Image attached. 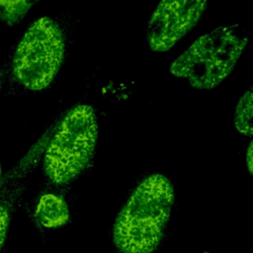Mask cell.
<instances>
[{
    "instance_id": "obj_1",
    "label": "cell",
    "mask_w": 253,
    "mask_h": 253,
    "mask_svg": "<svg viewBox=\"0 0 253 253\" xmlns=\"http://www.w3.org/2000/svg\"><path fill=\"white\" fill-rule=\"evenodd\" d=\"M171 182L161 174L142 180L121 210L113 229L123 253H152L160 244L174 204Z\"/></svg>"
},
{
    "instance_id": "obj_2",
    "label": "cell",
    "mask_w": 253,
    "mask_h": 253,
    "mask_svg": "<svg viewBox=\"0 0 253 253\" xmlns=\"http://www.w3.org/2000/svg\"><path fill=\"white\" fill-rule=\"evenodd\" d=\"M246 44L239 26L217 27L185 49L171 63L170 72L197 89H212L231 73Z\"/></svg>"
},
{
    "instance_id": "obj_3",
    "label": "cell",
    "mask_w": 253,
    "mask_h": 253,
    "mask_svg": "<svg viewBox=\"0 0 253 253\" xmlns=\"http://www.w3.org/2000/svg\"><path fill=\"white\" fill-rule=\"evenodd\" d=\"M98 138L94 109L79 105L60 123L44 155V170L55 184L67 183L88 166Z\"/></svg>"
},
{
    "instance_id": "obj_4",
    "label": "cell",
    "mask_w": 253,
    "mask_h": 253,
    "mask_svg": "<svg viewBox=\"0 0 253 253\" xmlns=\"http://www.w3.org/2000/svg\"><path fill=\"white\" fill-rule=\"evenodd\" d=\"M64 55V41L49 18L37 20L20 41L14 56V74L28 89L45 88L55 76Z\"/></svg>"
},
{
    "instance_id": "obj_5",
    "label": "cell",
    "mask_w": 253,
    "mask_h": 253,
    "mask_svg": "<svg viewBox=\"0 0 253 253\" xmlns=\"http://www.w3.org/2000/svg\"><path fill=\"white\" fill-rule=\"evenodd\" d=\"M207 0H161L146 27V39L154 51H167L198 23Z\"/></svg>"
},
{
    "instance_id": "obj_6",
    "label": "cell",
    "mask_w": 253,
    "mask_h": 253,
    "mask_svg": "<svg viewBox=\"0 0 253 253\" xmlns=\"http://www.w3.org/2000/svg\"><path fill=\"white\" fill-rule=\"evenodd\" d=\"M37 216L45 227H57L66 223L69 211L65 201L53 194L42 196L36 210Z\"/></svg>"
},
{
    "instance_id": "obj_7",
    "label": "cell",
    "mask_w": 253,
    "mask_h": 253,
    "mask_svg": "<svg viewBox=\"0 0 253 253\" xmlns=\"http://www.w3.org/2000/svg\"><path fill=\"white\" fill-rule=\"evenodd\" d=\"M252 88L250 87L239 99L234 111V126L244 135L251 136L252 127Z\"/></svg>"
},
{
    "instance_id": "obj_8",
    "label": "cell",
    "mask_w": 253,
    "mask_h": 253,
    "mask_svg": "<svg viewBox=\"0 0 253 253\" xmlns=\"http://www.w3.org/2000/svg\"><path fill=\"white\" fill-rule=\"evenodd\" d=\"M38 0H0V20L8 25L19 22Z\"/></svg>"
},
{
    "instance_id": "obj_9",
    "label": "cell",
    "mask_w": 253,
    "mask_h": 253,
    "mask_svg": "<svg viewBox=\"0 0 253 253\" xmlns=\"http://www.w3.org/2000/svg\"><path fill=\"white\" fill-rule=\"evenodd\" d=\"M8 220H9V216H8L7 211L4 208L0 207V247L2 246L5 239V235L8 227Z\"/></svg>"
},
{
    "instance_id": "obj_10",
    "label": "cell",
    "mask_w": 253,
    "mask_h": 253,
    "mask_svg": "<svg viewBox=\"0 0 253 253\" xmlns=\"http://www.w3.org/2000/svg\"><path fill=\"white\" fill-rule=\"evenodd\" d=\"M247 165L249 172L252 173V143H250L247 151Z\"/></svg>"
},
{
    "instance_id": "obj_11",
    "label": "cell",
    "mask_w": 253,
    "mask_h": 253,
    "mask_svg": "<svg viewBox=\"0 0 253 253\" xmlns=\"http://www.w3.org/2000/svg\"><path fill=\"white\" fill-rule=\"evenodd\" d=\"M204 253H210V252H204Z\"/></svg>"
},
{
    "instance_id": "obj_12",
    "label": "cell",
    "mask_w": 253,
    "mask_h": 253,
    "mask_svg": "<svg viewBox=\"0 0 253 253\" xmlns=\"http://www.w3.org/2000/svg\"><path fill=\"white\" fill-rule=\"evenodd\" d=\"M0 172H1V170H0Z\"/></svg>"
}]
</instances>
